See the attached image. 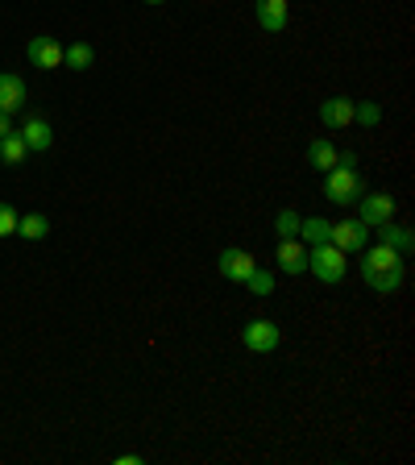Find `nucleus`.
<instances>
[{
    "label": "nucleus",
    "instance_id": "nucleus-17",
    "mask_svg": "<svg viewBox=\"0 0 415 465\" xmlns=\"http://www.w3.org/2000/svg\"><path fill=\"white\" fill-rule=\"evenodd\" d=\"M92 46L88 42H71V46H62V67H71V71H88L92 67Z\"/></svg>",
    "mask_w": 415,
    "mask_h": 465
},
{
    "label": "nucleus",
    "instance_id": "nucleus-5",
    "mask_svg": "<svg viewBox=\"0 0 415 465\" xmlns=\"http://www.w3.org/2000/svg\"><path fill=\"white\" fill-rule=\"evenodd\" d=\"M217 266H220V274H225L228 283H245L249 274L258 270V262H254V254H249V249L225 246V249H220V258H217Z\"/></svg>",
    "mask_w": 415,
    "mask_h": 465
},
{
    "label": "nucleus",
    "instance_id": "nucleus-19",
    "mask_svg": "<svg viewBox=\"0 0 415 465\" xmlns=\"http://www.w3.org/2000/svg\"><path fill=\"white\" fill-rule=\"evenodd\" d=\"M25 154H30V150H25V142H21V134H5V137H0V158H5V163H9V166L25 163Z\"/></svg>",
    "mask_w": 415,
    "mask_h": 465
},
{
    "label": "nucleus",
    "instance_id": "nucleus-16",
    "mask_svg": "<svg viewBox=\"0 0 415 465\" xmlns=\"http://www.w3.org/2000/svg\"><path fill=\"white\" fill-rule=\"evenodd\" d=\"M46 233H51V217H42V212H25V217H17V237L42 241Z\"/></svg>",
    "mask_w": 415,
    "mask_h": 465
},
{
    "label": "nucleus",
    "instance_id": "nucleus-6",
    "mask_svg": "<svg viewBox=\"0 0 415 465\" xmlns=\"http://www.w3.org/2000/svg\"><path fill=\"white\" fill-rule=\"evenodd\" d=\"M328 241L341 249V254H357V249H365V241H370V228H365L357 217L337 220V225H332V233H328Z\"/></svg>",
    "mask_w": 415,
    "mask_h": 465
},
{
    "label": "nucleus",
    "instance_id": "nucleus-25",
    "mask_svg": "<svg viewBox=\"0 0 415 465\" xmlns=\"http://www.w3.org/2000/svg\"><path fill=\"white\" fill-rule=\"evenodd\" d=\"M145 5H166V0H145Z\"/></svg>",
    "mask_w": 415,
    "mask_h": 465
},
{
    "label": "nucleus",
    "instance_id": "nucleus-7",
    "mask_svg": "<svg viewBox=\"0 0 415 465\" xmlns=\"http://www.w3.org/2000/svg\"><path fill=\"white\" fill-rule=\"evenodd\" d=\"M241 341H245L249 353H274L279 341H282V332H279L274 321H249L245 332H241Z\"/></svg>",
    "mask_w": 415,
    "mask_h": 465
},
{
    "label": "nucleus",
    "instance_id": "nucleus-21",
    "mask_svg": "<svg viewBox=\"0 0 415 465\" xmlns=\"http://www.w3.org/2000/svg\"><path fill=\"white\" fill-rule=\"evenodd\" d=\"M353 121L365 125V129H374V125L383 121V108H378L374 100H357V104H353Z\"/></svg>",
    "mask_w": 415,
    "mask_h": 465
},
{
    "label": "nucleus",
    "instance_id": "nucleus-4",
    "mask_svg": "<svg viewBox=\"0 0 415 465\" xmlns=\"http://www.w3.org/2000/svg\"><path fill=\"white\" fill-rule=\"evenodd\" d=\"M394 212H399V200L386 196V191H365V196L357 200V220H362L365 228H378V225H386V220H394Z\"/></svg>",
    "mask_w": 415,
    "mask_h": 465
},
{
    "label": "nucleus",
    "instance_id": "nucleus-22",
    "mask_svg": "<svg viewBox=\"0 0 415 465\" xmlns=\"http://www.w3.org/2000/svg\"><path fill=\"white\" fill-rule=\"evenodd\" d=\"M245 287L254 291V295H270V291H274V274H270V270H254L245 279Z\"/></svg>",
    "mask_w": 415,
    "mask_h": 465
},
{
    "label": "nucleus",
    "instance_id": "nucleus-8",
    "mask_svg": "<svg viewBox=\"0 0 415 465\" xmlns=\"http://www.w3.org/2000/svg\"><path fill=\"white\" fill-rule=\"evenodd\" d=\"M274 262H279L282 274H303V270H308V246H303L300 237H279Z\"/></svg>",
    "mask_w": 415,
    "mask_h": 465
},
{
    "label": "nucleus",
    "instance_id": "nucleus-23",
    "mask_svg": "<svg viewBox=\"0 0 415 465\" xmlns=\"http://www.w3.org/2000/svg\"><path fill=\"white\" fill-rule=\"evenodd\" d=\"M17 208L13 204H0V237H17Z\"/></svg>",
    "mask_w": 415,
    "mask_h": 465
},
{
    "label": "nucleus",
    "instance_id": "nucleus-3",
    "mask_svg": "<svg viewBox=\"0 0 415 465\" xmlns=\"http://www.w3.org/2000/svg\"><path fill=\"white\" fill-rule=\"evenodd\" d=\"M308 270L316 274L320 283H341L345 279V254L332 241H320V246H311L308 249Z\"/></svg>",
    "mask_w": 415,
    "mask_h": 465
},
{
    "label": "nucleus",
    "instance_id": "nucleus-12",
    "mask_svg": "<svg viewBox=\"0 0 415 465\" xmlns=\"http://www.w3.org/2000/svg\"><path fill=\"white\" fill-rule=\"evenodd\" d=\"M25 108V79L13 71H0V113H21Z\"/></svg>",
    "mask_w": 415,
    "mask_h": 465
},
{
    "label": "nucleus",
    "instance_id": "nucleus-2",
    "mask_svg": "<svg viewBox=\"0 0 415 465\" xmlns=\"http://www.w3.org/2000/svg\"><path fill=\"white\" fill-rule=\"evenodd\" d=\"M324 191H328V200L337 208H353L357 200L365 196V179H362V171L332 166V171H324Z\"/></svg>",
    "mask_w": 415,
    "mask_h": 465
},
{
    "label": "nucleus",
    "instance_id": "nucleus-11",
    "mask_svg": "<svg viewBox=\"0 0 415 465\" xmlns=\"http://www.w3.org/2000/svg\"><path fill=\"white\" fill-rule=\"evenodd\" d=\"M21 134V142H25V150L30 154H42V150H51L54 145V129H51V121L46 116H30L25 121V129H17Z\"/></svg>",
    "mask_w": 415,
    "mask_h": 465
},
{
    "label": "nucleus",
    "instance_id": "nucleus-13",
    "mask_svg": "<svg viewBox=\"0 0 415 465\" xmlns=\"http://www.w3.org/2000/svg\"><path fill=\"white\" fill-rule=\"evenodd\" d=\"M353 104L349 96H328V100L320 104V121L328 125V129H349L353 125Z\"/></svg>",
    "mask_w": 415,
    "mask_h": 465
},
{
    "label": "nucleus",
    "instance_id": "nucleus-15",
    "mask_svg": "<svg viewBox=\"0 0 415 465\" xmlns=\"http://www.w3.org/2000/svg\"><path fill=\"white\" fill-rule=\"evenodd\" d=\"M337 154H341V150H337L328 137H316V142L308 145V166L324 175V171H332V166H337Z\"/></svg>",
    "mask_w": 415,
    "mask_h": 465
},
{
    "label": "nucleus",
    "instance_id": "nucleus-24",
    "mask_svg": "<svg viewBox=\"0 0 415 465\" xmlns=\"http://www.w3.org/2000/svg\"><path fill=\"white\" fill-rule=\"evenodd\" d=\"M5 134H13V116L9 113H0V137Z\"/></svg>",
    "mask_w": 415,
    "mask_h": 465
},
{
    "label": "nucleus",
    "instance_id": "nucleus-20",
    "mask_svg": "<svg viewBox=\"0 0 415 465\" xmlns=\"http://www.w3.org/2000/svg\"><path fill=\"white\" fill-rule=\"evenodd\" d=\"M300 225H303V217L290 212V208H282L279 217H274V233H279V237H300Z\"/></svg>",
    "mask_w": 415,
    "mask_h": 465
},
{
    "label": "nucleus",
    "instance_id": "nucleus-1",
    "mask_svg": "<svg viewBox=\"0 0 415 465\" xmlns=\"http://www.w3.org/2000/svg\"><path fill=\"white\" fill-rule=\"evenodd\" d=\"M403 274H407V266H403V254H399V249L378 241L374 249L362 254V279L370 283L378 295H394V291L403 287Z\"/></svg>",
    "mask_w": 415,
    "mask_h": 465
},
{
    "label": "nucleus",
    "instance_id": "nucleus-14",
    "mask_svg": "<svg viewBox=\"0 0 415 465\" xmlns=\"http://www.w3.org/2000/svg\"><path fill=\"white\" fill-rule=\"evenodd\" d=\"M374 233H378V241H383V246L399 249V254H411V246H415L411 228H407V225H394V220H386V225H378V228H374Z\"/></svg>",
    "mask_w": 415,
    "mask_h": 465
},
{
    "label": "nucleus",
    "instance_id": "nucleus-18",
    "mask_svg": "<svg viewBox=\"0 0 415 465\" xmlns=\"http://www.w3.org/2000/svg\"><path fill=\"white\" fill-rule=\"evenodd\" d=\"M328 233H332V220H324V217H303L300 241H308V246H320V241H328Z\"/></svg>",
    "mask_w": 415,
    "mask_h": 465
},
{
    "label": "nucleus",
    "instance_id": "nucleus-10",
    "mask_svg": "<svg viewBox=\"0 0 415 465\" xmlns=\"http://www.w3.org/2000/svg\"><path fill=\"white\" fill-rule=\"evenodd\" d=\"M254 9H258V25L266 33H282L290 25V5L287 0H258Z\"/></svg>",
    "mask_w": 415,
    "mask_h": 465
},
{
    "label": "nucleus",
    "instance_id": "nucleus-9",
    "mask_svg": "<svg viewBox=\"0 0 415 465\" xmlns=\"http://www.w3.org/2000/svg\"><path fill=\"white\" fill-rule=\"evenodd\" d=\"M25 54H30V62H33V67H42V71H54V67H62V46L54 38H46V33L30 38Z\"/></svg>",
    "mask_w": 415,
    "mask_h": 465
}]
</instances>
